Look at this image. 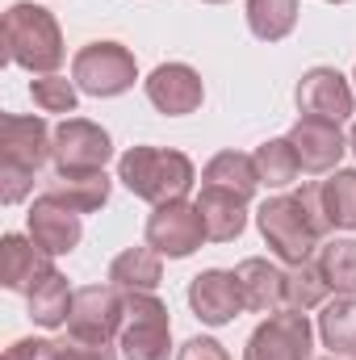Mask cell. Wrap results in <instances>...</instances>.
Returning <instances> with one entry per match:
<instances>
[{
	"label": "cell",
	"mask_w": 356,
	"mask_h": 360,
	"mask_svg": "<svg viewBox=\"0 0 356 360\" xmlns=\"http://www.w3.org/2000/svg\"><path fill=\"white\" fill-rule=\"evenodd\" d=\"M117 180L151 201V205H164V201H184L197 184V168L184 151H172V147H130L122 160H117Z\"/></svg>",
	"instance_id": "6da1fadb"
},
{
	"label": "cell",
	"mask_w": 356,
	"mask_h": 360,
	"mask_svg": "<svg viewBox=\"0 0 356 360\" xmlns=\"http://www.w3.org/2000/svg\"><path fill=\"white\" fill-rule=\"evenodd\" d=\"M4 55H8V63L25 68L30 76L59 72L68 51H63V30H59L55 13L42 4H30V0L13 4L4 13Z\"/></svg>",
	"instance_id": "7a4b0ae2"
},
{
	"label": "cell",
	"mask_w": 356,
	"mask_h": 360,
	"mask_svg": "<svg viewBox=\"0 0 356 360\" xmlns=\"http://www.w3.org/2000/svg\"><path fill=\"white\" fill-rule=\"evenodd\" d=\"M256 226L265 235L268 252L281 260V264H302V260H314L323 235L314 231L310 214L302 210L298 193H276L268 197L265 205L256 210Z\"/></svg>",
	"instance_id": "3957f363"
},
{
	"label": "cell",
	"mask_w": 356,
	"mask_h": 360,
	"mask_svg": "<svg viewBox=\"0 0 356 360\" xmlns=\"http://www.w3.org/2000/svg\"><path fill=\"white\" fill-rule=\"evenodd\" d=\"M117 348H122V360L172 356V319L155 293H126V319H122Z\"/></svg>",
	"instance_id": "277c9868"
},
{
	"label": "cell",
	"mask_w": 356,
	"mask_h": 360,
	"mask_svg": "<svg viewBox=\"0 0 356 360\" xmlns=\"http://www.w3.org/2000/svg\"><path fill=\"white\" fill-rule=\"evenodd\" d=\"M72 80L89 96H122L139 80L134 51L122 46V42H109V38L105 42H84L72 59Z\"/></svg>",
	"instance_id": "5b68a950"
},
{
	"label": "cell",
	"mask_w": 356,
	"mask_h": 360,
	"mask_svg": "<svg viewBox=\"0 0 356 360\" xmlns=\"http://www.w3.org/2000/svg\"><path fill=\"white\" fill-rule=\"evenodd\" d=\"M314 348V327L302 310H272L265 323L248 335L243 360H310Z\"/></svg>",
	"instance_id": "8992f818"
},
{
	"label": "cell",
	"mask_w": 356,
	"mask_h": 360,
	"mask_svg": "<svg viewBox=\"0 0 356 360\" xmlns=\"http://www.w3.org/2000/svg\"><path fill=\"white\" fill-rule=\"evenodd\" d=\"M122 319H126V293L117 285H84L72 297V314H68V335L96 340V344H113L122 335Z\"/></svg>",
	"instance_id": "52a82bcc"
},
{
	"label": "cell",
	"mask_w": 356,
	"mask_h": 360,
	"mask_svg": "<svg viewBox=\"0 0 356 360\" xmlns=\"http://www.w3.org/2000/svg\"><path fill=\"white\" fill-rule=\"evenodd\" d=\"M205 239V222H201V210L197 201H164L151 210L147 218V248H155L160 256L168 260H189Z\"/></svg>",
	"instance_id": "ba28073f"
},
{
	"label": "cell",
	"mask_w": 356,
	"mask_h": 360,
	"mask_svg": "<svg viewBox=\"0 0 356 360\" xmlns=\"http://www.w3.org/2000/svg\"><path fill=\"white\" fill-rule=\"evenodd\" d=\"M51 160H55V172H96L113 160V139L105 126L89 117H63L55 126Z\"/></svg>",
	"instance_id": "9c48e42d"
},
{
	"label": "cell",
	"mask_w": 356,
	"mask_h": 360,
	"mask_svg": "<svg viewBox=\"0 0 356 360\" xmlns=\"http://www.w3.org/2000/svg\"><path fill=\"white\" fill-rule=\"evenodd\" d=\"M285 139H289V147H293V155H298L302 172H310V176L336 172V168H340V160H344V151H348V139H344L340 122L310 117V113H302V117L289 126V134H285Z\"/></svg>",
	"instance_id": "30bf717a"
},
{
	"label": "cell",
	"mask_w": 356,
	"mask_h": 360,
	"mask_svg": "<svg viewBox=\"0 0 356 360\" xmlns=\"http://www.w3.org/2000/svg\"><path fill=\"white\" fill-rule=\"evenodd\" d=\"M51 147H55V130L46 126V117L0 113V164L4 168L38 172L51 160Z\"/></svg>",
	"instance_id": "8fae6325"
},
{
	"label": "cell",
	"mask_w": 356,
	"mask_h": 360,
	"mask_svg": "<svg viewBox=\"0 0 356 360\" xmlns=\"http://www.w3.org/2000/svg\"><path fill=\"white\" fill-rule=\"evenodd\" d=\"M25 226H30V239H34L42 252H51V256L76 252V248H80V235H84L80 214H76L68 201L51 197V193L34 197V205H30V214H25Z\"/></svg>",
	"instance_id": "7c38bea8"
},
{
	"label": "cell",
	"mask_w": 356,
	"mask_h": 360,
	"mask_svg": "<svg viewBox=\"0 0 356 360\" xmlns=\"http://www.w3.org/2000/svg\"><path fill=\"white\" fill-rule=\"evenodd\" d=\"M293 101H298L302 113H310V117H327V122H340V126L356 113V92L336 68H310V72L298 80Z\"/></svg>",
	"instance_id": "4fadbf2b"
},
{
	"label": "cell",
	"mask_w": 356,
	"mask_h": 360,
	"mask_svg": "<svg viewBox=\"0 0 356 360\" xmlns=\"http://www.w3.org/2000/svg\"><path fill=\"white\" fill-rule=\"evenodd\" d=\"M189 306L205 327H227L239 310H243V293H239V276L227 269H205L189 281Z\"/></svg>",
	"instance_id": "5bb4252c"
},
{
	"label": "cell",
	"mask_w": 356,
	"mask_h": 360,
	"mask_svg": "<svg viewBox=\"0 0 356 360\" xmlns=\"http://www.w3.org/2000/svg\"><path fill=\"white\" fill-rule=\"evenodd\" d=\"M143 89H147V101H151L160 113H168V117L197 113L201 101H205V84H201V76H197L189 63H160V68L143 80Z\"/></svg>",
	"instance_id": "9a60e30c"
},
{
	"label": "cell",
	"mask_w": 356,
	"mask_h": 360,
	"mask_svg": "<svg viewBox=\"0 0 356 360\" xmlns=\"http://www.w3.org/2000/svg\"><path fill=\"white\" fill-rule=\"evenodd\" d=\"M51 260H55V256L42 252L30 235H4V239H0V285H4L8 293H25V297H30L34 285L55 272Z\"/></svg>",
	"instance_id": "2e32d148"
},
{
	"label": "cell",
	"mask_w": 356,
	"mask_h": 360,
	"mask_svg": "<svg viewBox=\"0 0 356 360\" xmlns=\"http://www.w3.org/2000/svg\"><path fill=\"white\" fill-rule=\"evenodd\" d=\"M235 276H239L243 310H256V314L285 310V269L281 264H272L265 256H252L235 269Z\"/></svg>",
	"instance_id": "e0dca14e"
},
{
	"label": "cell",
	"mask_w": 356,
	"mask_h": 360,
	"mask_svg": "<svg viewBox=\"0 0 356 360\" xmlns=\"http://www.w3.org/2000/svg\"><path fill=\"white\" fill-rule=\"evenodd\" d=\"M201 188H218V193H231V197H239V201H252L256 188H260L256 160L243 155V151H218V155L201 168Z\"/></svg>",
	"instance_id": "ac0fdd59"
},
{
	"label": "cell",
	"mask_w": 356,
	"mask_h": 360,
	"mask_svg": "<svg viewBox=\"0 0 356 360\" xmlns=\"http://www.w3.org/2000/svg\"><path fill=\"white\" fill-rule=\"evenodd\" d=\"M197 210L205 222V239L210 243H231L248 231V201L218 193V188H201L197 193Z\"/></svg>",
	"instance_id": "d6986e66"
},
{
	"label": "cell",
	"mask_w": 356,
	"mask_h": 360,
	"mask_svg": "<svg viewBox=\"0 0 356 360\" xmlns=\"http://www.w3.org/2000/svg\"><path fill=\"white\" fill-rule=\"evenodd\" d=\"M109 188H113V180L105 176V168H96V172H51V180H46V193L68 201L76 214H96L109 201Z\"/></svg>",
	"instance_id": "ffe728a7"
},
{
	"label": "cell",
	"mask_w": 356,
	"mask_h": 360,
	"mask_svg": "<svg viewBox=\"0 0 356 360\" xmlns=\"http://www.w3.org/2000/svg\"><path fill=\"white\" fill-rule=\"evenodd\" d=\"M160 281H164V256L155 248H126L109 264V285H117L122 293H155Z\"/></svg>",
	"instance_id": "44dd1931"
},
{
	"label": "cell",
	"mask_w": 356,
	"mask_h": 360,
	"mask_svg": "<svg viewBox=\"0 0 356 360\" xmlns=\"http://www.w3.org/2000/svg\"><path fill=\"white\" fill-rule=\"evenodd\" d=\"M319 340L331 348V356H356V293H336L323 302Z\"/></svg>",
	"instance_id": "7402d4cb"
},
{
	"label": "cell",
	"mask_w": 356,
	"mask_h": 360,
	"mask_svg": "<svg viewBox=\"0 0 356 360\" xmlns=\"http://www.w3.org/2000/svg\"><path fill=\"white\" fill-rule=\"evenodd\" d=\"M72 297H76V289L68 285V276H63V272L55 269L46 281H38V285H34V293L25 297V302H30V319H34L38 327H46V331H59V327H68Z\"/></svg>",
	"instance_id": "603a6c76"
},
{
	"label": "cell",
	"mask_w": 356,
	"mask_h": 360,
	"mask_svg": "<svg viewBox=\"0 0 356 360\" xmlns=\"http://www.w3.org/2000/svg\"><path fill=\"white\" fill-rule=\"evenodd\" d=\"M319 201L331 231H356V168H336L319 180Z\"/></svg>",
	"instance_id": "cb8c5ba5"
},
{
	"label": "cell",
	"mask_w": 356,
	"mask_h": 360,
	"mask_svg": "<svg viewBox=\"0 0 356 360\" xmlns=\"http://www.w3.org/2000/svg\"><path fill=\"white\" fill-rule=\"evenodd\" d=\"M314 264L323 272V281L331 285V293H356V239L348 235L323 239L314 252Z\"/></svg>",
	"instance_id": "d4e9b609"
},
{
	"label": "cell",
	"mask_w": 356,
	"mask_h": 360,
	"mask_svg": "<svg viewBox=\"0 0 356 360\" xmlns=\"http://www.w3.org/2000/svg\"><path fill=\"white\" fill-rule=\"evenodd\" d=\"M331 297V285L323 281V272L314 260H302V264H285V306L289 310H323V302Z\"/></svg>",
	"instance_id": "484cf974"
},
{
	"label": "cell",
	"mask_w": 356,
	"mask_h": 360,
	"mask_svg": "<svg viewBox=\"0 0 356 360\" xmlns=\"http://www.w3.org/2000/svg\"><path fill=\"white\" fill-rule=\"evenodd\" d=\"M298 25V0H248V30L260 42H281Z\"/></svg>",
	"instance_id": "4316f807"
},
{
	"label": "cell",
	"mask_w": 356,
	"mask_h": 360,
	"mask_svg": "<svg viewBox=\"0 0 356 360\" xmlns=\"http://www.w3.org/2000/svg\"><path fill=\"white\" fill-rule=\"evenodd\" d=\"M252 160H256L260 184H268V188H289L293 180L302 176V164H298L289 139H268V143H260Z\"/></svg>",
	"instance_id": "83f0119b"
},
{
	"label": "cell",
	"mask_w": 356,
	"mask_h": 360,
	"mask_svg": "<svg viewBox=\"0 0 356 360\" xmlns=\"http://www.w3.org/2000/svg\"><path fill=\"white\" fill-rule=\"evenodd\" d=\"M30 96L42 113H76V101H80V89L76 80L51 72V76H34L30 80Z\"/></svg>",
	"instance_id": "f1b7e54d"
},
{
	"label": "cell",
	"mask_w": 356,
	"mask_h": 360,
	"mask_svg": "<svg viewBox=\"0 0 356 360\" xmlns=\"http://www.w3.org/2000/svg\"><path fill=\"white\" fill-rule=\"evenodd\" d=\"M59 344V360H117L122 348L113 344H96V340H80V335H63Z\"/></svg>",
	"instance_id": "f546056e"
},
{
	"label": "cell",
	"mask_w": 356,
	"mask_h": 360,
	"mask_svg": "<svg viewBox=\"0 0 356 360\" xmlns=\"http://www.w3.org/2000/svg\"><path fill=\"white\" fill-rule=\"evenodd\" d=\"M30 188H34V172H25V168H4V164H0V201H4V205L25 201Z\"/></svg>",
	"instance_id": "4dcf8cb0"
},
{
	"label": "cell",
	"mask_w": 356,
	"mask_h": 360,
	"mask_svg": "<svg viewBox=\"0 0 356 360\" xmlns=\"http://www.w3.org/2000/svg\"><path fill=\"white\" fill-rule=\"evenodd\" d=\"M55 352H59V344H55V340L30 335V340H17V344L4 352V360H55Z\"/></svg>",
	"instance_id": "1f68e13d"
},
{
	"label": "cell",
	"mask_w": 356,
	"mask_h": 360,
	"mask_svg": "<svg viewBox=\"0 0 356 360\" xmlns=\"http://www.w3.org/2000/svg\"><path fill=\"white\" fill-rule=\"evenodd\" d=\"M177 360H231V352H227L218 340H210V335H193V340L177 352Z\"/></svg>",
	"instance_id": "d6a6232c"
},
{
	"label": "cell",
	"mask_w": 356,
	"mask_h": 360,
	"mask_svg": "<svg viewBox=\"0 0 356 360\" xmlns=\"http://www.w3.org/2000/svg\"><path fill=\"white\" fill-rule=\"evenodd\" d=\"M348 151H356V122H352V134H348Z\"/></svg>",
	"instance_id": "836d02e7"
},
{
	"label": "cell",
	"mask_w": 356,
	"mask_h": 360,
	"mask_svg": "<svg viewBox=\"0 0 356 360\" xmlns=\"http://www.w3.org/2000/svg\"><path fill=\"white\" fill-rule=\"evenodd\" d=\"M205 4H227V0H205Z\"/></svg>",
	"instance_id": "e575fe53"
},
{
	"label": "cell",
	"mask_w": 356,
	"mask_h": 360,
	"mask_svg": "<svg viewBox=\"0 0 356 360\" xmlns=\"http://www.w3.org/2000/svg\"><path fill=\"white\" fill-rule=\"evenodd\" d=\"M327 4H344V0H327Z\"/></svg>",
	"instance_id": "d590c367"
},
{
	"label": "cell",
	"mask_w": 356,
	"mask_h": 360,
	"mask_svg": "<svg viewBox=\"0 0 356 360\" xmlns=\"http://www.w3.org/2000/svg\"><path fill=\"white\" fill-rule=\"evenodd\" d=\"M327 360H340V356H327Z\"/></svg>",
	"instance_id": "8d00e7d4"
},
{
	"label": "cell",
	"mask_w": 356,
	"mask_h": 360,
	"mask_svg": "<svg viewBox=\"0 0 356 360\" xmlns=\"http://www.w3.org/2000/svg\"><path fill=\"white\" fill-rule=\"evenodd\" d=\"M55 360H59V352H55Z\"/></svg>",
	"instance_id": "74e56055"
},
{
	"label": "cell",
	"mask_w": 356,
	"mask_h": 360,
	"mask_svg": "<svg viewBox=\"0 0 356 360\" xmlns=\"http://www.w3.org/2000/svg\"><path fill=\"white\" fill-rule=\"evenodd\" d=\"M352 80H356V72H352Z\"/></svg>",
	"instance_id": "f35d334b"
}]
</instances>
